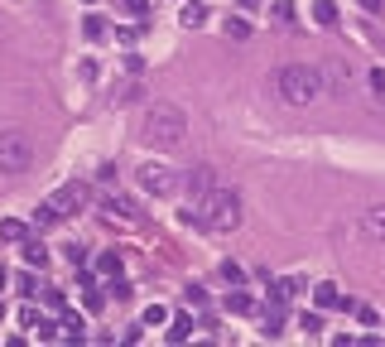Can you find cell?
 <instances>
[{
	"mask_svg": "<svg viewBox=\"0 0 385 347\" xmlns=\"http://www.w3.org/2000/svg\"><path fill=\"white\" fill-rule=\"evenodd\" d=\"M183 222L188 227H202L212 231V236H226V231L241 227V198L231 193V188H212V193H202V198H192L188 213H183Z\"/></svg>",
	"mask_w": 385,
	"mask_h": 347,
	"instance_id": "cell-1",
	"label": "cell"
},
{
	"mask_svg": "<svg viewBox=\"0 0 385 347\" xmlns=\"http://www.w3.org/2000/svg\"><path fill=\"white\" fill-rule=\"evenodd\" d=\"M183 135H188V116L179 112V107L154 102V107L145 112V121H140V140L154 145V150H179Z\"/></svg>",
	"mask_w": 385,
	"mask_h": 347,
	"instance_id": "cell-2",
	"label": "cell"
},
{
	"mask_svg": "<svg viewBox=\"0 0 385 347\" xmlns=\"http://www.w3.org/2000/svg\"><path fill=\"white\" fill-rule=\"evenodd\" d=\"M323 73L318 68H308V63H289V68H280L275 73V92L285 97L289 107H308V102H318L323 97Z\"/></svg>",
	"mask_w": 385,
	"mask_h": 347,
	"instance_id": "cell-3",
	"label": "cell"
},
{
	"mask_svg": "<svg viewBox=\"0 0 385 347\" xmlns=\"http://www.w3.org/2000/svg\"><path fill=\"white\" fill-rule=\"evenodd\" d=\"M34 164V145L24 130H0V174H24Z\"/></svg>",
	"mask_w": 385,
	"mask_h": 347,
	"instance_id": "cell-4",
	"label": "cell"
},
{
	"mask_svg": "<svg viewBox=\"0 0 385 347\" xmlns=\"http://www.w3.org/2000/svg\"><path fill=\"white\" fill-rule=\"evenodd\" d=\"M140 188H145L150 198H174V193L183 188V179H179L169 164H145V169H140Z\"/></svg>",
	"mask_w": 385,
	"mask_h": 347,
	"instance_id": "cell-5",
	"label": "cell"
},
{
	"mask_svg": "<svg viewBox=\"0 0 385 347\" xmlns=\"http://www.w3.org/2000/svg\"><path fill=\"white\" fill-rule=\"evenodd\" d=\"M101 217H106V222H116V227H145V213H140V203H135V198H125V193H111V198H101Z\"/></svg>",
	"mask_w": 385,
	"mask_h": 347,
	"instance_id": "cell-6",
	"label": "cell"
},
{
	"mask_svg": "<svg viewBox=\"0 0 385 347\" xmlns=\"http://www.w3.org/2000/svg\"><path fill=\"white\" fill-rule=\"evenodd\" d=\"M48 203H53V213H58V217H73V213L87 203V184H63Z\"/></svg>",
	"mask_w": 385,
	"mask_h": 347,
	"instance_id": "cell-7",
	"label": "cell"
},
{
	"mask_svg": "<svg viewBox=\"0 0 385 347\" xmlns=\"http://www.w3.org/2000/svg\"><path fill=\"white\" fill-rule=\"evenodd\" d=\"M183 188H188V198H202V193H212V188H217V169H207V164H197V169H188V179H183Z\"/></svg>",
	"mask_w": 385,
	"mask_h": 347,
	"instance_id": "cell-8",
	"label": "cell"
},
{
	"mask_svg": "<svg viewBox=\"0 0 385 347\" xmlns=\"http://www.w3.org/2000/svg\"><path fill=\"white\" fill-rule=\"evenodd\" d=\"M313 304H318V309H352V304L342 299V290H337L332 280H323V285L313 290Z\"/></svg>",
	"mask_w": 385,
	"mask_h": 347,
	"instance_id": "cell-9",
	"label": "cell"
},
{
	"mask_svg": "<svg viewBox=\"0 0 385 347\" xmlns=\"http://www.w3.org/2000/svg\"><path fill=\"white\" fill-rule=\"evenodd\" d=\"M19 246H24V260H29V265H39V270L48 265V246H44V241H34V236H24Z\"/></svg>",
	"mask_w": 385,
	"mask_h": 347,
	"instance_id": "cell-10",
	"label": "cell"
},
{
	"mask_svg": "<svg viewBox=\"0 0 385 347\" xmlns=\"http://www.w3.org/2000/svg\"><path fill=\"white\" fill-rule=\"evenodd\" d=\"M120 270H125V260H120V251H101V256H96V275H111V280H116Z\"/></svg>",
	"mask_w": 385,
	"mask_h": 347,
	"instance_id": "cell-11",
	"label": "cell"
},
{
	"mask_svg": "<svg viewBox=\"0 0 385 347\" xmlns=\"http://www.w3.org/2000/svg\"><path fill=\"white\" fill-rule=\"evenodd\" d=\"M226 309H231V314H256V299H251L246 290H231V294H226Z\"/></svg>",
	"mask_w": 385,
	"mask_h": 347,
	"instance_id": "cell-12",
	"label": "cell"
},
{
	"mask_svg": "<svg viewBox=\"0 0 385 347\" xmlns=\"http://www.w3.org/2000/svg\"><path fill=\"white\" fill-rule=\"evenodd\" d=\"M82 328H87L82 314H63V338H68V343H82Z\"/></svg>",
	"mask_w": 385,
	"mask_h": 347,
	"instance_id": "cell-13",
	"label": "cell"
},
{
	"mask_svg": "<svg viewBox=\"0 0 385 347\" xmlns=\"http://www.w3.org/2000/svg\"><path fill=\"white\" fill-rule=\"evenodd\" d=\"M361 227H366V236H376V241H381V236H385V208H371V213L361 217Z\"/></svg>",
	"mask_w": 385,
	"mask_h": 347,
	"instance_id": "cell-14",
	"label": "cell"
},
{
	"mask_svg": "<svg viewBox=\"0 0 385 347\" xmlns=\"http://www.w3.org/2000/svg\"><path fill=\"white\" fill-rule=\"evenodd\" d=\"M183 24H188V29L207 24V5H202V0H188V5H183Z\"/></svg>",
	"mask_w": 385,
	"mask_h": 347,
	"instance_id": "cell-15",
	"label": "cell"
},
{
	"mask_svg": "<svg viewBox=\"0 0 385 347\" xmlns=\"http://www.w3.org/2000/svg\"><path fill=\"white\" fill-rule=\"evenodd\" d=\"M313 19H318L323 29H332V24H337V5H332V0H318V5H313Z\"/></svg>",
	"mask_w": 385,
	"mask_h": 347,
	"instance_id": "cell-16",
	"label": "cell"
},
{
	"mask_svg": "<svg viewBox=\"0 0 385 347\" xmlns=\"http://www.w3.org/2000/svg\"><path fill=\"white\" fill-rule=\"evenodd\" d=\"M188 333H192V319L188 314H179V319L169 323V343H188Z\"/></svg>",
	"mask_w": 385,
	"mask_h": 347,
	"instance_id": "cell-17",
	"label": "cell"
},
{
	"mask_svg": "<svg viewBox=\"0 0 385 347\" xmlns=\"http://www.w3.org/2000/svg\"><path fill=\"white\" fill-rule=\"evenodd\" d=\"M294 294H298V275H285V280H275V299H280V304H289Z\"/></svg>",
	"mask_w": 385,
	"mask_h": 347,
	"instance_id": "cell-18",
	"label": "cell"
},
{
	"mask_svg": "<svg viewBox=\"0 0 385 347\" xmlns=\"http://www.w3.org/2000/svg\"><path fill=\"white\" fill-rule=\"evenodd\" d=\"M0 236H5V241H24L29 231H24V222H15V217H5V222H0Z\"/></svg>",
	"mask_w": 385,
	"mask_h": 347,
	"instance_id": "cell-19",
	"label": "cell"
},
{
	"mask_svg": "<svg viewBox=\"0 0 385 347\" xmlns=\"http://www.w3.org/2000/svg\"><path fill=\"white\" fill-rule=\"evenodd\" d=\"M53 222H58L53 203H39V208H34V227H53Z\"/></svg>",
	"mask_w": 385,
	"mask_h": 347,
	"instance_id": "cell-20",
	"label": "cell"
},
{
	"mask_svg": "<svg viewBox=\"0 0 385 347\" xmlns=\"http://www.w3.org/2000/svg\"><path fill=\"white\" fill-rule=\"evenodd\" d=\"M106 294H111V299H130V294H135V285H130V280H120V275H116V280H111V285H106Z\"/></svg>",
	"mask_w": 385,
	"mask_h": 347,
	"instance_id": "cell-21",
	"label": "cell"
},
{
	"mask_svg": "<svg viewBox=\"0 0 385 347\" xmlns=\"http://www.w3.org/2000/svg\"><path fill=\"white\" fill-rule=\"evenodd\" d=\"M159 323H169V309L164 304H150L145 309V328H159Z\"/></svg>",
	"mask_w": 385,
	"mask_h": 347,
	"instance_id": "cell-22",
	"label": "cell"
},
{
	"mask_svg": "<svg viewBox=\"0 0 385 347\" xmlns=\"http://www.w3.org/2000/svg\"><path fill=\"white\" fill-rule=\"evenodd\" d=\"M270 15H275V24H289V19H294V0H275Z\"/></svg>",
	"mask_w": 385,
	"mask_h": 347,
	"instance_id": "cell-23",
	"label": "cell"
},
{
	"mask_svg": "<svg viewBox=\"0 0 385 347\" xmlns=\"http://www.w3.org/2000/svg\"><path fill=\"white\" fill-rule=\"evenodd\" d=\"M298 328H303L308 338H318V333H323V314H303V319H298Z\"/></svg>",
	"mask_w": 385,
	"mask_h": 347,
	"instance_id": "cell-24",
	"label": "cell"
},
{
	"mask_svg": "<svg viewBox=\"0 0 385 347\" xmlns=\"http://www.w3.org/2000/svg\"><path fill=\"white\" fill-rule=\"evenodd\" d=\"M34 333H39V343H48V338H58V333H63V323H53V319H39V328H34Z\"/></svg>",
	"mask_w": 385,
	"mask_h": 347,
	"instance_id": "cell-25",
	"label": "cell"
},
{
	"mask_svg": "<svg viewBox=\"0 0 385 347\" xmlns=\"http://www.w3.org/2000/svg\"><path fill=\"white\" fill-rule=\"evenodd\" d=\"M246 34H251L246 19H226V39H246Z\"/></svg>",
	"mask_w": 385,
	"mask_h": 347,
	"instance_id": "cell-26",
	"label": "cell"
},
{
	"mask_svg": "<svg viewBox=\"0 0 385 347\" xmlns=\"http://www.w3.org/2000/svg\"><path fill=\"white\" fill-rule=\"evenodd\" d=\"M63 256L73 260V270H82V265H87V251H82V246H63Z\"/></svg>",
	"mask_w": 385,
	"mask_h": 347,
	"instance_id": "cell-27",
	"label": "cell"
},
{
	"mask_svg": "<svg viewBox=\"0 0 385 347\" xmlns=\"http://www.w3.org/2000/svg\"><path fill=\"white\" fill-rule=\"evenodd\" d=\"M39 319H44V314H39L34 304H24V309H19V323H24V328H39Z\"/></svg>",
	"mask_w": 385,
	"mask_h": 347,
	"instance_id": "cell-28",
	"label": "cell"
},
{
	"mask_svg": "<svg viewBox=\"0 0 385 347\" xmlns=\"http://www.w3.org/2000/svg\"><path fill=\"white\" fill-rule=\"evenodd\" d=\"M82 29H87V39H101V34H106V24H101V15H87V24H82Z\"/></svg>",
	"mask_w": 385,
	"mask_h": 347,
	"instance_id": "cell-29",
	"label": "cell"
},
{
	"mask_svg": "<svg viewBox=\"0 0 385 347\" xmlns=\"http://www.w3.org/2000/svg\"><path fill=\"white\" fill-rule=\"evenodd\" d=\"M140 34H145V24H130V29H116V39H120V44H135Z\"/></svg>",
	"mask_w": 385,
	"mask_h": 347,
	"instance_id": "cell-30",
	"label": "cell"
},
{
	"mask_svg": "<svg viewBox=\"0 0 385 347\" xmlns=\"http://www.w3.org/2000/svg\"><path fill=\"white\" fill-rule=\"evenodd\" d=\"M125 10H130V15H145V10H150V0H125Z\"/></svg>",
	"mask_w": 385,
	"mask_h": 347,
	"instance_id": "cell-31",
	"label": "cell"
},
{
	"mask_svg": "<svg viewBox=\"0 0 385 347\" xmlns=\"http://www.w3.org/2000/svg\"><path fill=\"white\" fill-rule=\"evenodd\" d=\"M361 5H366V10H371V15H376V10H381V0H361Z\"/></svg>",
	"mask_w": 385,
	"mask_h": 347,
	"instance_id": "cell-32",
	"label": "cell"
},
{
	"mask_svg": "<svg viewBox=\"0 0 385 347\" xmlns=\"http://www.w3.org/2000/svg\"><path fill=\"white\" fill-rule=\"evenodd\" d=\"M241 5H246V10H256V5H260V0H241Z\"/></svg>",
	"mask_w": 385,
	"mask_h": 347,
	"instance_id": "cell-33",
	"label": "cell"
},
{
	"mask_svg": "<svg viewBox=\"0 0 385 347\" xmlns=\"http://www.w3.org/2000/svg\"><path fill=\"white\" fill-rule=\"evenodd\" d=\"M5 280H10V275H5V265H0V290H5Z\"/></svg>",
	"mask_w": 385,
	"mask_h": 347,
	"instance_id": "cell-34",
	"label": "cell"
},
{
	"mask_svg": "<svg viewBox=\"0 0 385 347\" xmlns=\"http://www.w3.org/2000/svg\"><path fill=\"white\" fill-rule=\"evenodd\" d=\"M0 319H5V304H0Z\"/></svg>",
	"mask_w": 385,
	"mask_h": 347,
	"instance_id": "cell-35",
	"label": "cell"
},
{
	"mask_svg": "<svg viewBox=\"0 0 385 347\" xmlns=\"http://www.w3.org/2000/svg\"><path fill=\"white\" fill-rule=\"evenodd\" d=\"M82 5H96V0H82Z\"/></svg>",
	"mask_w": 385,
	"mask_h": 347,
	"instance_id": "cell-36",
	"label": "cell"
}]
</instances>
